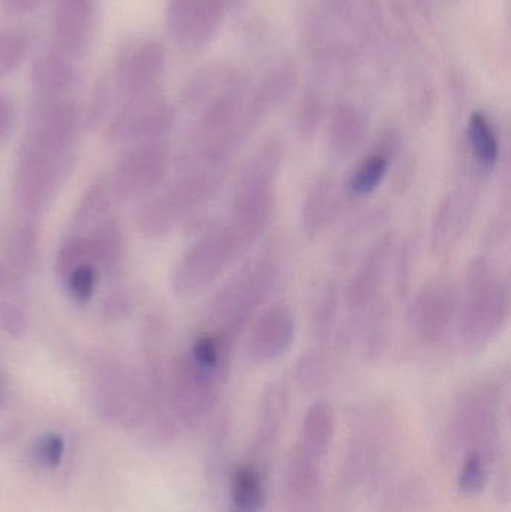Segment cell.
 Masks as SVG:
<instances>
[{"instance_id":"cell-1","label":"cell","mask_w":511,"mask_h":512,"mask_svg":"<svg viewBox=\"0 0 511 512\" xmlns=\"http://www.w3.org/2000/svg\"><path fill=\"white\" fill-rule=\"evenodd\" d=\"M282 161L284 146L278 138H269L252 153L237 177L227 225L245 252L272 221Z\"/></svg>"},{"instance_id":"cell-2","label":"cell","mask_w":511,"mask_h":512,"mask_svg":"<svg viewBox=\"0 0 511 512\" xmlns=\"http://www.w3.org/2000/svg\"><path fill=\"white\" fill-rule=\"evenodd\" d=\"M458 313L462 345L470 352L485 349L506 327L509 280L489 259L479 256L468 265Z\"/></svg>"},{"instance_id":"cell-3","label":"cell","mask_w":511,"mask_h":512,"mask_svg":"<svg viewBox=\"0 0 511 512\" xmlns=\"http://www.w3.org/2000/svg\"><path fill=\"white\" fill-rule=\"evenodd\" d=\"M281 273V255L276 248L266 249L231 279L210 304L213 333L234 345L246 325L272 294Z\"/></svg>"},{"instance_id":"cell-4","label":"cell","mask_w":511,"mask_h":512,"mask_svg":"<svg viewBox=\"0 0 511 512\" xmlns=\"http://www.w3.org/2000/svg\"><path fill=\"white\" fill-rule=\"evenodd\" d=\"M336 417L326 400L312 403L303 417L287 469V489L294 502L309 504L318 495L321 465L335 435Z\"/></svg>"},{"instance_id":"cell-5","label":"cell","mask_w":511,"mask_h":512,"mask_svg":"<svg viewBox=\"0 0 511 512\" xmlns=\"http://www.w3.org/2000/svg\"><path fill=\"white\" fill-rule=\"evenodd\" d=\"M501 385L479 381L468 387L456 400L450 420V441L458 448L479 451L489 462L494 460L500 444Z\"/></svg>"},{"instance_id":"cell-6","label":"cell","mask_w":511,"mask_h":512,"mask_svg":"<svg viewBox=\"0 0 511 512\" xmlns=\"http://www.w3.org/2000/svg\"><path fill=\"white\" fill-rule=\"evenodd\" d=\"M243 252L227 224L212 228L180 259L174 271V288L180 294L207 288Z\"/></svg>"},{"instance_id":"cell-7","label":"cell","mask_w":511,"mask_h":512,"mask_svg":"<svg viewBox=\"0 0 511 512\" xmlns=\"http://www.w3.org/2000/svg\"><path fill=\"white\" fill-rule=\"evenodd\" d=\"M237 0H167L165 21L174 44L198 51L218 35Z\"/></svg>"},{"instance_id":"cell-8","label":"cell","mask_w":511,"mask_h":512,"mask_svg":"<svg viewBox=\"0 0 511 512\" xmlns=\"http://www.w3.org/2000/svg\"><path fill=\"white\" fill-rule=\"evenodd\" d=\"M167 65V51L156 39H132L123 45L114 62L111 83L117 95L126 99L159 89Z\"/></svg>"},{"instance_id":"cell-9","label":"cell","mask_w":511,"mask_h":512,"mask_svg":"<svg viewBox=\"0 0 511 512\" xmlns=\"http://www.w3.org/2000/svg\"><path fill=\"white\" fill-rule=\"evenodd\" d=\"M224 379L188 357L179 358L171 372L170 400L174 414L186 426L203 421L218 403Z\"/></svg>"},{"instance_id":"cell-10","label":"cell","mask_w":511,"mask_h":512,"mask_svg":"<svg viewBox=\"0 0 511 512\" xmlns=\"http://www.w3.org/2000/svg\"><path fill=\"white\" fill-rule=\"evenodd\" d=\"M459 297L455 285L447 279L426 283L410 312L414 336L425 346H437L446 339L458 316Z\"/></svg>"},{"instance_id":"cell-11","label":"cell","mask_w":511,"mask_h":512,"mask_svg":"<svg viewBox=\"0 0 511 512\" xmlns=\"http://www.w3.org/2000/svg\"><path fill=\"white\" fill-rule=\"evenodd\" d=\"M99 0H56L53 48L68 59L80 60L95 36Z\"/></svg>"},{"instance_id":"cell-12","label":"cell","mask_w":511,"mask_h":512,"mask_svg":"<svg viewBox=\"0 0 511 512\" xmlns=\"http://www.w3.org/2000/svg\"><path fill=\"white\" fill-rule=\"evenodd\" d=\"M173 122V108L159 87L123 101L113 123V134L119 138H158L170 131Z\"/></svg>"},{"instance_id":"cell-13","label":"cell","mask_w":511,"mask_h":512,"mask_svg":"<svg viewBox=\"0 0 511 512\" xmlns=\"http://www.w3.org/2000/svg\"><path fill=\"white\" fill-rule=\"evenodd\" d=\"M393 248H395V234L392 233L378 237L369 246L347 286L345 301L351 313L366 312L369 307L377 303L386 282Z\"/></svg>"},{"instance_id":"cell-14","label":"cell","mask_w":511,"mask_h":512,"mask_svg":"<svg viewBox=\"0 0 511 512\" xmlns=\"http://www.w3.org/2000/svg\"><path fill=\"white\" fill-rule=\"evenodd\" d=\"M296 337V319L285 303H273L255 319L249 333V358L266 364L278 360L290 351Z\"/></svg>"},{"instance_id":"cell-15","label":"cell","mask_w":511,"mask_h":512,"mask_svg":"<svg viewBox=\"0 0 511 512\" xmlns=\"http://www.w3.org/2000/svg\"><path fill=\"white\" fill-rule=\"evenodd\" d=\"M477 177L461 183L438 207L432 230V248L438 256L449 255L464 236L476 209Z\"/></svg>"},{"instance_id":"cell-16","label":"cell","mask_w":511,"mask_h":512,"mask_svg":"<svg viewBox=\"0 0 511 512\" xmlns=\"http://www.w3.org/2000/svg\"><path fill=\"white\" fill-rule=\"evenodd\" d=\"M297 78H299L297 65L291 59L281 60L264 75L248 101H245V110H243L245 138L251 135L270 113L293 95Z\"/></svg>"},{"instance_id":"cell-17","label":"cell","mask_w":511,"mask_h":512,"mask_svg":"<svg viewBox=\"0 0 511 512\" xmlns=\"http://www.w3.org/2000/svg\"><path fill=\"white\" fill-rule=\"evenodd\" d=\"M401 147V137L395 129L383 132L369 150L368 155L359 162L348 180V191L354 197H366L374 194L386 179L392 159Z\"/></svg>"},{"instance_id":"cell-18","label":"cell","mask_w":511,"mask_h":512,"mask_svg":"<svg viewBox=\"0 0 511 512\" xmlns=\"http://www.w3.org/2000/svg\"><path fill=\"white\" fill-rule=\"evenodd\" d=\"M366 119L350 102L333 105L327 122V149L335 159L350 158L366 138Z\"/></svg>"},{"instance_id":"cell-19","label":"cell","mask_w":511,"mask_h":512,"mask_svg":"<svg viewBox=\"0 0 511 512\" xmlns=\"http://www.w3.org/2000/svg\"><path fill=\"white\" fill-rule=\"evenodd\" d=\"M338 212V185L333 174L320 173L306 191L303 201V231L309 239L320 237Z\"/></svg>"},{"instance_id":"cell-20","label":"cell","mask_w":511,"mask_h":512,"mask_svg":"<svg viewBox=\"0 0 511 512\" xmlns=\"http://www.w3.org/2000/svg\"><path fill=\"white\" fill-rule=\"evenodd\" d=\"M242 87H246L245 77L236 68L227 65L204 66L186 83L182 101L189 110H200L222 93Z\"/></svg>"},{"instance_id":"cell-21","label":"cell","mask_w":511,"mask_h":512,"mask_svg":"<svg viewBox=\"0 0 511 512\" xmlns=\"http://www.w3.org/2000/svg\"><path fill=\"white\" fill-rule=\"evenodd\" d=\"M78 71L74 60L51 50L36 57L32 63L30 80L39 98H62L75 83Z\"/></svg>"},{"instance_id":"cell-22","label":"cell","mask_w":511,"mask_h":512,"mask_svg":"<svg viewBox=\"0 0 511 512\" xmlns=\"http://www.w3.org/2000/svg\"><path fill=\"white\" fill-rule=\"evenodd\" d=\"M468 158L477 173L486 176L497 168L500 159V141L497 131L483 111H474L467 125Z\"/></svg>"},{"instance_id":"cell-23","label":"cell","mask_w":511,"mask_h":512,"mask_svg":"<svg viewBox=\"0 0 511 512\" xmlns=\"http://www.w3.org/2000/svg\"><path fill=\"white\" fill-rule=\"evenodd\" d=\"M167 146L162 143L147 144L140 150L132 153L128 162L123 165V173H120V188L147 189L155 186L156 182L164 176L167 167Z\"/></svg>"},{"instance_id":"cell-24","label":"cell","mask_w":511,"mask_h":512,"mask_svg":"<svg viewBox=\"0 0 511 512\" xmlns=\"http://www.w3.org/2000/svg\"><path fill=\"white\" fill-rule=\"evenodd\" d=\"M228 493V512H263L267 504V492L261 468L252 463L234 468Z\"/></svg>"},{"instance_id":"cell-25","label":"cell","mask_w":511,"mask_h":512,"mask_svg":"<svg viewBox=\"0 0 511 512\" xmlns=\"http://www.w3.org/2000/svg\"><path fill=\"white\" fill-rule=\"evenodd\" d=\"M287 409V385L282 382H273L264 391L261 399L260 424H258L257 439H255L257 448L266 451L267 448L273 447L281 432Z\"/></svg>"},{"instance_id":"cell-26","label":"cell","mask_w":511,"mask_h":512,"mask_svg":"<svg viewBox=\"0 0 511 512\" xmlns=\"http://www.w3.org/2000/svg\"><path fill=\"white\" fill-rule=\"evenodd\" d=\"M30 53V36L21 27H6L0 32V80L20 71Z\"/></svg>"},{"instance_id":"cell-27","label":"cell","mask_w":511,"mask_h":512,"mask_svg":"<svg viewBox=\"0 0 511 512\" xmlns=\"http://www.w3.org/2000/svg\"><path fill=\"white\" fill-rule=\"evenodd\" d=\"M303 36H305L309 56L317 63L318 68H330L335 59L336 44L327 21L317 15L309 17L305 23Z\"/></svg>"},{"instance_id":"cell-28","label":"cell","mask_w":511,"mask_h":512,"mask_svg":"<svg viewBox=\"0 0 511 512\" xmlns=\"http://www.w3.org/2000/svg\"><path fill=\"white\" fill-rule=\"evenodd\" d=\"M489 462L479 451L462 454L458 472V489L467 496H476L485 490L489 480Z\"/></svg>"},{"instance_id":"cell-29","label":"cell","mask_w":511,"mask_h":512,"mask_svg":"<svg viewBox=\"0 0 511 512\" xmlns=\"http://www.w3.org/2000/svg\"><path fill=\"white\" fill-rule=\"evenodd\" d=\"M324 116L323 96L315 89L306 90L297 108L296 125L300 138L311 141L317 135Z\"/></svg>"},{"instance_id":"cell-30","label":"cell","mask_w":511,"mask_h":512,"mask_svg":"<svg viewBox=\"0 0 511 512\" xmlns=\"http://www.w3.org/2000/svg\"><path fill=\"white\" fill-rule=\"evenodd\" d=\"M330 363L326 354L312 351L300 358L297 366V378L305 390H320L329 381Z\"/></svg>"},{"instance_id":"cell-31","label":"cell","mask_w":511,"mask_h":512,"mask_svg":"<svg viewBox=\"0 0 511 512\" xmlns=\"http://www.w3.org/2000/svg\"><path fill=\"white\" fill-rule=\"evenodd\" d=\"M339 309V289L335 283H330L320 300H318L317 307L312 316V325H314V333L318 340H327L332 331L333 322H335L336 315Z\"/></svg>"},{"instance_id":"cell-32","label":"cell","mask_w":511,"mask_h":512,"mask_svg":"<svg viewBox=\"0 0 511 512\" xmlns=\"http://www.w3.org/2000/svg\"><path fill=\"white\" fill-rule=\"evenodd\" d=\"M65 450V439L62 436L57 433H47L33 444L30 454L36 465L45 469H54L62 463Z\"/></svg>"},{"instance_id":"cell-33","label":"cell","mask_w":511,"mask_h":512,"mask_svg":"<svg viewBox=\"0 0 511 512\" xmlns=\"http://www.w3.org/2000/svg\"><path fill=\"white\" fill-rule=\"evenodd\" d=\"M95 280V267L83 262V264L77 265V267L69 273V289H71L72 295H74L78 301L89 300L93 289H95Z\"/></svg>"},{"instance_id":"cell-34","label":"cell","mask_w":511,"mask_h":512,"mask_svg":"<svg viewBox=\"0 0 511 512\" xmlns=\"http://www.w3.org/2000/svg\"><path fill=\"white\" fill-rule=\"evenodd\" d=\"M408 98H410L411 108L417 116L425 117L431 111L432 90L429 84H426V81H414L410 92H408Z\"/></svg>"},{"instance_id":"cell-35","label":"cell","mask_w":511,"mask_h":512,"mask_svg":"<svg viewBox=\"0 0 511 512\" xmlns=\"http://www.w3.org/2000/svg\"><path fill=\"white\" fill-rule=\"evenodd\" d=\"M14 104L6 93H0V140L11 131L14 123Z\"/></svg>"},{"instance_id":"cell-36","label":"cell","mask_w":511,"mask_h":512,"mask_svg":"<svg viewBox=\"0 0 511 512\" xmlns=\"http://www.w3.org/2000/svg\"><path fill=\"white\" fill-rule=\"evenodd\" d=\"M44 0H0L3 11L8 15H26L35 11Z\"/></svg>"},{"instance_id":"cell-37","label":"cell","mask_w":511,"mask_h":512,"mask_svg":"<svg viewBox=\"0 0 511 512\" xmlns=\"http://www.w3.org/2000/svg\"><path fill=\"white\" fill-rule=\"evenodd\" d=\"M323 2L339 15L350 14L354 6V0H323Z\"/></svg>"},{"instance_id":"cell-38","label":"cell","mask_w":511,"mask_h":512,"mask_svg":"<svg viewBox=\"0 0 511 512\" xmlns=\"http://www.w3.org/2000/svg\"><path fill=\"white\" fill-rule=\"evenodd\" d=\"M422 11H431L432 2L434 0H413Z\"/></svg>"},{"instance_id":"cell-39","label":"cell","mask_w":511,"mask_h":512,"mask_svg":"<svg viewBox=\"0 0 511 512\" xmlns=\"http://www.w3.org/2000/svg\"><path fill=\"white\" fill-rule=\"evenodd\" d=\"M3 393H5V382L0 378V402H2Z\"/></svg>"}]
</instances>
